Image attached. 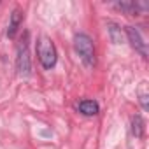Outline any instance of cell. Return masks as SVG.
<instances>
[{"instance_id": "5", "label": "cell", "mask_w": 149, "mask_h": 149, "mask_svg": "<svg viewBox=\"0 0 149 149\" xmlns=\"http://www.w3.org/2000/svg\"><path fill=\"white\" fill-rule=\"evenodd\" d=\"M23 23V11L21 9H14L11 18H9V26H7V37L13 39L19 28V25Z\"/></svg>"}, {"instance_id": "8", "label": "cell", "mask_w": 149, "mask_h": 149, "mask_svg": "<svg viewBox=\"0 0 149 149\" xmlns=\"http://www.w3.org/2000/svg\"><path fill=\"white\" fill-rule=\"evenodd\" d=\"M132 132L137 139H142L144 137V132H146V125H144V119L137 114L132 118Z\"/></svg>"}, {"instance_id": "3", "label": "cell", "mask_w": 149, "mask_h": 149, "mask_svg": "<svg viewBox=\"0 0 149 149\" xmlns=\"http://www.w3.org/2000/svg\"><path fill=\"white\" fill-rule=\"evenodd\" d=\"M28 42H30L28 32H25V35L18 44V56H16V70H18V76L21 77H28L32 74V58L28 51Z\"/></svg>"}, {"instance_id": "6", "label": "cell", "mask_w": 149, "mask_h": 149, "mask_svg": "<svg viewBox=\"0 0 149 149\" xmlns=\"http://www.w3.org/2000/svg\"><path fill=\"white\" fill-rule=\"evenodd\" d=\"M107 33H109L112 44H123L125 42V33H123V30H121V26L118 23L109 21L107 23Z\"/></svg>"}, {"instance_id": "1", "label": "cell", "mask_w": 149, "mask_h": 149, "mask_svg": "<svg viewBox=\"0 0 149 149\" xmlns=\"http://www.w3.org/2000/svg\"><path fill=\"white\" fill-rule=\"evenodd\" d=\"M74 47H76V53L79 54L81 61H83L88 68L95 67V63H97L95 46H93V39H91L88 33L79 32V33L74 35Z\"/></svg>"}, {"instance_id": "2", "label": "cell", "mask_w": 149, "mask_h": 149, "mask_svg": "<svg viewBox=\"0 0 149 149\" xmlns=\"http://www.w3.org/2000/svg\"><path fill=\"white\" fill-rule=\"evenodd\" d=\"M37 56H39V61L40 65L46 68V70H51L54 65H56V60H58V54H56V47H54V42L49 39V37H40L37 40Z\"/></svg>"}, {"instance_id": "9", "label": "cell", "mask_w": 149, "mask_h": 149, "mask_svg": "<svg viewBox=\"0 0 149 149\" xmlns=\"http://www.w3.org/2000/svg\"><path fill=\"white\" fill-rule=\"evenodd\" d=\"M139 102L142 105L144 111L149 109V93H147V83H140V88H139Z\"/></svg>"}, {"instance_id": "4", "label": "cell", "mask_w": 149, "mask_h": 149, "mask_svg": "<svg viewBox=\"0 0 149 149\" xmlns=\"http://www.w3.org/2000/svg\"><path fill=\"white\" fill-rule=\"evenodd\" d=\"M125 32H126V37H128L130 44L133 46V49H135L137 53H140L142 58H147V42H146V39L142 37V33H140L135 26H126Z\"/></svg>"}, {"instance_id": "7", "label": "cell", "mask_w": 149, "mask_h": 149, "mask_svg": "<svg viewBox=\"0 0 149 149\" xmlns=\"http://www.w3.org/2000/svg\"><path fill=\"white\" fill-rule=\"evenodd\" d=\"M77 111L84 116H95V114H98L100 107L95 100H81L77 104Z\"/></svg>"}]
</instances>
